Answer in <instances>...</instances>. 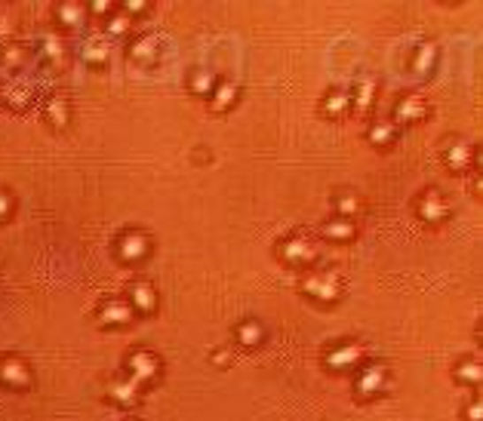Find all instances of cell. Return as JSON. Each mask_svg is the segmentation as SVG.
<instances>
[{
  "instance_id": "cell-1",
  "label": "cell",
  "mask_w": 483,
  "mask_h": 421,
  "mask_svg": "<svg viewBox=\"0 0 483 421\" xmlns=\"http://www.w3.org/2000/svg\"><path fill=\"white\" fill-rule=\"evenodd\" d=\"M274 256H277V262H283L287 268L308 271L318 264L320 243L314 241V234H308V231H293V234H287L277 241Z\"/></svg>"
},
{
  "instance_id": "cell-2",
  "label": "cell",
  "mask_w": 483,
  "mask_h": 421,
  "mask_svg": "<svg viewBox=\"0 0 483 421\" xmlns=\"http://www.w3.org/2000/svg\"><path fill=\"white\" fill-rule=\"evenodd\" d=\"M299 289L308 299L320 302V304H336L345 295V283L339 277V271L333 268H308L305 277L299 280Z\"/></svg>"
},
{
  "instance_id": "cell-3",
  "label": "cell",
  "mask_w": 483,
  "mask_h": 421,
  "mask_svg": "<svg viewBox=\"0 0 483 421\" xmlns=\"http://www.w3.org/2000/svg\"><path fill=\"white\" fill-rule=\"evenodd\" d=\"M441 160L453 176H468V172L478 170V145L465 135H447L441 145Z\"/></svg>"
},
{
  "instance_id": "cell-4",
  "label": "cell",
  "mask_w": 483,
  "mask_h": 421,
  "mask_svg": "<svg viewBox=\"0 0 483 421\" xmlns=\"http://www.w3.org/2000/svg\"><path fill=\"white\" fill-rule=\"evenodd\" d=\"M388 381H391V372L385 363H376V360H364L357 369H354V397L357 400H376L388 391Z\"/></svg>"
},
{
  "instance_id": "cell-5",
  "label": "cell",
  "mask_w": 483,
  "mask_h": 421,
  "mask_svg": "<svg viewBox=\"0 0 483 421\" xmlns=\"http://www.w3.org/2000/svg\"><path fill=\"white\" fill-rule=\"evenodd\" d=\"M151 249H154V241L145 228H124L114 237V256H118L120 264H130V268L148 262Z\"/></svg>"
},
{
  "instance_id": "cell-6",
  "label": "cell",
  "mask_w": 483,
  "mask_h": 421,
  "mask_svg": "<svg viewBox=\"0 0 483 421\" xmlns=\"http://www.w3.org/2000/svg\"><path fill=\"white\" fill-rule=\"evenodd\" d=\"M413 212L418 222L428 225V228H441V225H447L449 216H453L449 200L443 197V191H437V188H422V191L416 194Z\"/></svg>"
},
{
  "instance_id": "cell-7",
  "label": "cell",
  "mask_w": 483,
  "mask_h": 421,
  "mask_svg": "<svg viewBox=\"0 0 483 421\" xmlns=\"http://www.w3.org/2000/svg\"><path fill=\"white\" fill-rule=\"evenodd\" d=\"M364 360H366L364 341H354V339L336 341V345H330L324 351V366H326V372H333V375L354 372Z\"/></svg>"
},
{
  "instance_id": "cell-8",
  "label": "cell",
  "mask_w": 483,
  "mask_h": 421,
  "mask_svg": "<svg viewBox=\"0 0 483 421\" xmlns=\"http://www.w3.org/2000/svg\"><path fill=\"white\" fill-rule=\"evenodd\" d=\"M126 379H133L136 385L145 391V387H151L154 381L160 379V372H164V363H160V357L154 351H148V348H133L130 354H126Z\"/></svg>"
},
{
  "instance_id": "cell-9",
  "label": "cell",
  "mask_w": 483,
  "mask_h": 421,
  "mask_svg": "<svg viewBox=\"0 0 483 421\" xmlns=\"http://www.w3.org/2000/svg\"><path fill=\"white\" fill-rule=\"evenodd\" d=\"M428 99H425L422 93H407L401 96V99L395 102V108H391V120H395V126H418V123L428 120Z\"/></svg>"
},
{
  "instance_id": "cell-10",
  "label": "cell",
  "mask_w": 483,
  "mask_h": 421,
  "mask_svg": "<svg viewBox=\"0 0 483 421\" xmlns=\"http://www.w3.org/2000/svg\"><path fill=\"white\" fill-rule=\"evenodd\" d=\"M41 118L53 133H65L71 126V118H74V108H71V99L65 93H50L47 99L41 102Z\"/></svg>"
},
{
  "instance_id": "cell-11",
  "label": "cell",
  "mask_w": 483,
  "mask_h": 421,
  "mask_svg": "<svg viewBox=\"0 0 483 421\" xmlns=\"http://www.w3.org/2000/svg\"><path fill=\"white\" fill-rule=\"evenodd\" d=\"M31 381H34V372L22 357H16V354L0 357V385L10 387V391H28Z\"/></svg>"
},
{
  "instance_id": "cell-12",
  "label": "cell",
  "mask_w": 483,
  "mask_h": 421,
  "mask_svg": "<svg viewBox=\"0 0 483 421\" xmlns=\"http://www.w3.org/2000/svg\"><path fill=\"white\" fill-rule=\"evenodd\" d=\"M87 19H89L87 4H80V0H59V4H53V22L59 28V34L80 31L87 25Z\"/></svg>"
},
{
  "instance_id": "cell-13",
  "label": "cell",
  "mask_w": 483,
  "mask_h": 421,
  "mask_svg": "<svg viewBox=\"0 0 483 421\" xmlns=\"http://www.w3.org/2000/svg\"><path fill=\"white\" fill-rule=\"evenodd\" d=\"M133 320H136V314H133L126 299H105L96 308V323H99L102 329H124L130 326Z\"/></svg>"
},
{
  "instance_id": "cell-14",
  "label": "cell",
  "mask_w": 483,
  "mask_h": 421,
  "mask_svg": "<svg viewBox=\"0 0 483 421\" xmlns=\"http://www.w3.org/2000/svg\"><path fill=\"white\" fill-rule=\"evenodd\" d=\"M0 105H6L10 111L25 114L31 105H34V87L28 80H19V77H10V80L0 87Z\"/></svg>"
},
{
  "instance_id": "cell-15",
  "label": "cell",
  "mask_w": 483,
  "mask_h": 421,
  "mask_svg": "<svg viewBox=\"0 0 483 421\" xmlns=\"http://www.w3.org/2000/svg\"><path fill=\"white\" fill-rule=\"evenodd\" d=\"M160 53H164V47H160L157 34H136V37H130V43H126V59L133 65H139V68L157 65Z\"/></svg>"
},
{
  "instance_id": "cell-16",
  "label": "cell",
  "mask_w": 483,
  "mask_h": 421,
  "mask_svg": "<svg viewBox=\"0 0 483 421\" xmlns=\"http://www.w3.org/2000/svg\"><path fill=\"white\" fill-rule=\"evenodd\" d=\"M348 96H351V114L366 118V114H372V108H376L379 102V80L372 74L357 77L354 89H348Z\"/></svg>"
},
{
  "instance_id": "cell-17",
  "label": "cell",
  "mask_w": 483,
  "mask_h": 421,
  "mask_svg": "<svg viewBox=\"0 0 483 421\" xmlns=\"http://www.w3.org/2000/svg\"><path fill=\"white\" fill-rule=\"evenodd\" d=\"M333 212L339 218H351V222H360V216H366V200L360 197L354 188H339L336 194L330 197Z\"/></svg>"
},
{
  "instance_id": "cell-18",
  "label": "cell",
  "mask_w": 483,
  "mask_h": 421,
  "mask_svg": "<svg viewBox=\"0 0 483 421\" xmlns=\"http://www.w3.org/2000/svg\"><path fill=\"white\" fill-rule=\"evenodd\" d=\"M126 302H130L133 314H151V310L157 308V289H154L151 280L139 277V280H133L130 289H126Z\"/></svg>"
},
{
  "instance_id": "cell-19",
  "label": "cell",
  "mask_w": 483,
  "mask_h": 421,
  "mask_svg": "<svg viewBox=\"0 0 483 421\" xmlns=\"http://www.w3.org/2000/svg\"><path fill=\"white\" fill-rule=\"evenodd\" d=\"M31 59H34V50L22 41H10V43H0V68L16 74V71L28 68Z\"/></svg>"
},
{
  "instance_id": "cell-20",
  "label": "cell",
  "mask_w": 483,
  "mask_h": 421,
  "mask_svg": "<svg viewBox=\"0 0 483 421\" xmlns=\"http://www.w3.org/2000/svg\"><path fill=\"white\" fill-rule=\"evenodd\" d=\"M318 234L324 241H333V243H351L360 237V222H351V218H339V216H330L324 225L318 228Z\"/></svg>"
},
{
  "instance_id": "cell-21",
  "label": "cell",
  "mask_w": 483,
  "mask_h": 421,
  "mask_svg": "<svg viewBox=\"0 0 483 421\" xmlns=\"http://www.w3.org/2000/svg\"><path fill=\"white\" fill-rule=\"evenodd\" d=\"M241 102V87H237L234 80H225V77H218V83H216V89L210 93V99H207V108L212 114H228L231 108Z\"/></svg>"
},
{
  "instance_id": "cell-22",
  "label": "cell",
  "mask_w": 483,
  "mask_h": 421,
  "mask_svg": "<svg viewBox=\"0 0 483 421\" xmlns=\"http://www.w3.org/2000/svg\"><path fill=\"white\" fill-rule=\"evenodd\" d=\"M108 400H111L114 406H120V410H133V406L142 403V387L133 379L120 375V379H114L111 385H108Z\"/></svg>"
},
{
  "instance_id": "cell-23",
  "label": "cell",
  "mask_w": 483,
  "mask_h": 421,
  "mask_svg": "<svg viewBox=\"0 0 483 421\" xmlns=\"http://www.w3.org/2000/svg\"><path fill=\"white\" fill-rule=\"evenodd\" d=\"M397 133L401 129L395 126V120L391 118H372L366 123V142H370L372 148H382V151H388V148H395L397 142Z\"/></svg>"
},
{
  "instance_id": "cell-24",
  "label": "cell",
  "mask_w": 483,
  "mask_h": 421,
  "mask_svg": "<svg viewBox=\"0 0 483 421\" xmlns=\"http://www.w3.org/2000/svg\"><path fill=\"white\" fill-rule=\"evenodd\" d=\"M34 56L41 62L53 65V68H62V65L68 62V43H65V37H62V34H43L41 43H37V50H34Z\"/></svg>"
},
{
  "instance_id": "cell-25",
  "label": "cell",
  "mask_w": 483,
  "mask_h": 421,
  "mask_svg": "<svg viewBox=\"0 0 483 421\" xmlns=\"http://www.w3.org/2000/svg\"><path fill=\"white\" fill-rule=\"evenodd\" d=\"M320 114L330 120H342L351 114V96H348V89H326L324 99H320Z\"/></svg>"
},
{
  "instance_id": "cell-26",
  "label": "cell",
  "mask_w": 483,
  "mask_h": 421,
  "mask_svg": "<svg viewBox=\"0 0 483 421\" xmlns=\"http://www.w3.org/2000/svg\"><path fill=\"white\" fill-rule=\"evenodd\" d=\"M80 56H83V62H87L89 68H105V65L111 62V41H108V37H102V34L87 37Z\"/></svg>"
},
{
  "instance_id": "cell-27",
  "label": "cell",
  "mask_w": 483,
  "mask_h": 421,
  "mask_svg": "<svg viewBox=\"0 0 483 421\" xmlns=\"http://www.w3.org/2000/svg\"><path fill=\"white\" fill-rule=\"evenodd\" d=\"M437 59H441V47H437L434 41H422L413 50V62H410V68H413V74H418V77H428L431 71L437 68Z\"/></svg>"
},
{
  "instance_id": "cell-28",
  "label": "cell",
  "mask_w": 483,
  "mask_h": 421,
  "mask_svg": "<svg viewBox=\"0 0 483 421\" xmlns=\"http://www.w3.org/2000/svg\"><path fill=\"white\" fill-rule=\"evenodd\" d=\"M216 83H218V74L212 68H195L188 74V93L191 96H197V99H203L207 102L210 99V93L216 89Z\"/></svg>"
},
{
  "instance_id": "cell-29",
  "label": "cell",
  "mask_w": 483,
  "mask_h": 421,
  "mask_svg": "<svg viewBox=\"0 0 483 421\" xmlns=\"http://www.w3.org/2000/svg\"><path fill=\"white\" fill-rule=\"evenodd\" d=\"M234 339L243 348H259L265 345V326L259 320H241L234 326Z\"/></svg>"
},
{
  "instance_id": "cell-30",
  "label": "cell",
  "mask_w": 483,
  "mask_h": 421,
  "mask_svg": "<svg viewBox=\"0 0 483 421\" xmlns=\"http://www.w3.org/2000/svg\"><path fill=\"white\" fill-rule=\"evenodd\" d=\"M130 31H133V19L114 6V12L105 19V34L102 37H108V41H124V37H130Z\"/></svg>"
},
{
  "instance_id": "cell-31",
  "label": "cell",
  "mask_w": 483,
  "mask_h": 421,
  "mask_svg": "<svg viewBox=\"0 0 483 421\" xmlns=\"http://www.w3.org/2000/svg\"><path fill=\"white\" fill-rule=\"evenodd\" d=\"M453 375H456V381H462L465 387H478L480 385V360L468 357V360L456 363Z\"/></svg>"
},
{
  "instance_id": "cell-32",
  "label": "cell",
  "mask_w": 483,
  "mask_h": 421,
  "mask_svg": "<svg viewBox=\"0 0 483 421\" xmlns=\"http://www.w3.org/2000/svg\"><path fill=\"white\" fill-rule=\"evenodd\" d=\"M16 194L10 191V188H0V225L12 222V216H16Z\"/></svg>"
},
{
  "instance_id": "cell-33",
  "label": "cell",
  "mask_w": 483,
  "mask_h": 421,
  "mask_svg": "<svg viewBox=\"0 0 483 421\" xmlns=\"http://www.w3.org/2000/svg\"><path fill=\"white\" fill-rule=\"evenodd\" d=\"M118 10L126 12V16L136 22V16H145V12L151 10V4H148V0H124V4H118Z\"/></svg>"
},
{
  "instance_id": "cell-34",
  "label": "cell",
  "mask_w": 483,
  "mask_h": 421,
  "mask_svg": "<svg viewBox=\"0 0 483 421\" xmlns=\"http://www.w3.org/2000/svg\"><path fill=\"white\" fill-rule=\"evenodd\" d=\"M16 41V16L10 12H0V43Z\"/></svg>"
},
{
  "instance_id": "cell-35",
  "label": "cell",
  "mask_w": 483,
  "mask_h": 421,
  "mask_svg": "<svg viewBox=\"0 0 483 421\" xmlns=\"http://www.w3.org/2000/svg\"><path fill=\"white\" fill-rule=\"evenodd\" d=\"M114 6L118 4H108V0H93V4H87V12H96V16H111L114 12Z\"/></svg>"
},
{
  "instance_id": "cell-36",
  "label": "cell",
  "mask_w": 483,
  "mask_h": 421,
  "mask_svg": "<svg viewBox=\"0 0 483 421\" xmlns=\"http://www.w3.org/2000/svg\"><path fill=\"white\" fill-rule=\"evenodd\" d=\"M465 421H483V403L480 400H472V403L465 406V416H462Z\"/></svg>"
}]
</instances>
